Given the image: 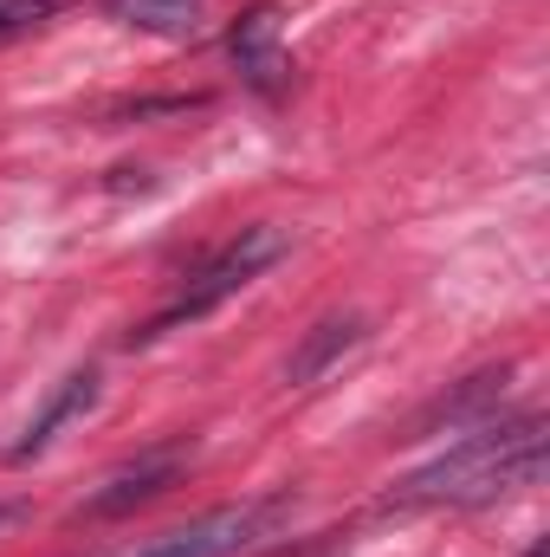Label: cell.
<instances>
[{"instance_id": "cell-1", "label": "cell", "mask_w": 550, "mask_h": 557, "mask_svg": "<svg viewBox=\"0 0 550 557\" xmlns=\"http://www.w3.org/2000/svg\"><path fill=\"white\" fill-rule=\"evenodd\" d=\"M545 473V421H479L473 434H460L447 454H434L427 467H414L409 480H396V493L383 499L389 512H421V506H486L505 499L518 486H538Z\"/></svg>"}, {"instance_id": "cell-2", "label": "cell", "mask_w": 550, "mask_h": 557, "mask_svg": "<svg viewBox=\"0 0 550 557\" xmlns=\"http://www.w3.org/2000/svg\"><path fill=\"white\" fill-rule=\"evenodd\" d=\"M273 260H285V234H278V227H240V234H234L208 267H195V273H188V285H182V292H175V298L142 324V331H130V344L168 337V331H175V324H188V318H208V311H214V305H227L240 285H253Z\"/></svg>"}, {"instance_id": "cell-3", "label": "cell", "mask_w": 550, "mask_h": 557, "mask_svg": "<svg viewBox=\"0 0 550 557\" xmlns=\"http://www.w3.org/2000/svg\"><path fill=\"white\" fill-rule=\"evenodd\" d=\"M291 493H266V499H240V506H221V512H201L175 532H155L130 552H104V557H247L260 552L266 539H278V525L291 519Z\"/></svg>"}, {"instance_id": "cell-4", "label": "cell", "mask_w": 550, "mask_h": 557, "mask_svg": "<svg viewBox=\"0 0 550 557\" xmlns=\"http://www.w3.org/2000/svg\"><path fill=\"white\" fill-rule=\"evenodd\" d=\"M182 480V447H162V454H142L137 467H124V473H111L85 506H78V519H124V512H137L149 499H162L168 486Z\"/></svg>"}, {"instance_id": "cell-5", "label": "cell", "mask_w": 550, "mask_h": 557, "mask_svg": "<svg viewBox=\"0 0 550 557\" xmlns=\"http://www.w3.org/2000/svg\"><path fill=\"white\" fill-rule=\"evenodd\" d=\"M227 52H234L240 78H247L253 91H278V85L291 78V59H285V46H278V13L273 7H253V13L227 33Z\"/></svg>"}, {"instance_id": "cell-6", "label": "cell", "mask_w": 550, "mask_h": 557, "mask_svg": "<svg viewBox=\"0 0 550 557\" xmlns=\"http://www.w3.org/2000/svg\"><path fill=\"white\" fill-rule=\"evenodd\" d=\"M363 344V318L357 311H343V318H324V324H311L304 331V344L291 350V363H285V383L291 389H304V383H317L337 357H350Z\"/></svg>"}, {"instance_id": "cell-7", "label": "cell", "mask_w": 550, "mask_h": 557, "mask_svg": "<svg viewBox=\"0 0 550 557\" xmlns=\"http://www.w3.org/2000/svg\"><path fill=\"white\" fill-rule=\"evenodd\" d=\"M91 403H98V370H78V376H65V383L46 396V409L26 421V434L13 441V460H33V454H46V447H52V434H59L72 416H85Z\"/></svg>"}, {"instance_id": "cell-8", "label": "cell", "mask_w": 550, "mask_h": 557, "mask_svg": "<svg viewBox=\"0 0 550 557\" xmlns=\"http://www.w3.org/2000/svg\"><path fill=\"white\" fill-rule=\"evenodd\" d=\"M505 383H512V363H499V370H479V376H466L460 389H447L427 416H421V428H479V421H492V409H499V396H505Z\"/></svg>"}, {"instance_id": "cell-9", "label": "cell", "mask_w": 550, "mask_h": 557, "mask_svg": "<svg viewBox=\"0 0 550 557\" xmlns=\"http://www.w3.org/2000/svg\"><path fill=\"white\" fill-rule=\"evenodd\" d=\"M124 26L155 39H195L201 33V0H104Z\"/></svg>"}, {"instance_id": "cell-10", "label": "cell", "mask_w": 550, "mask_h": 557, "mask_svg": "<svg viewBox=\"0 0 550 557\" xmlns=\"http://www.w3.org/2000/svg\"><path fill=\"white\" fill-rule=\"evenodd\" d=\"M72 0H0V46L7 39H20V33H33V26H46L52 13H65Z\"/></svg>"}]
</instances>
